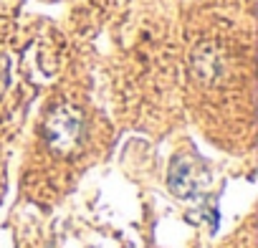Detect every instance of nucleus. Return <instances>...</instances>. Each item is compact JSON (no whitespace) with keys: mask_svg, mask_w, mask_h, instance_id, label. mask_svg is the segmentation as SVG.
<instances>
[{"mask_svg":"<svg viewBox=\"0 0 258 248\" xmlns=\"http://www.w3.org/2000/svg\"><path fill=\"white\" fill-rule=\"evenodd\" d=\"M8 81H11V61H8V56L0 53V94L6 91Z\"/></svg>","mask_w":258,"mask_h":248,"instance_id":"7ed1b4c3","label":"nucleus"},{"mask_svg":"<svg viewBox=\"0 0 258 248\" xmlns=\"http://www.w3.org/2000/svg\"><path fill=\"white\" fill-rule=\"evenodd\" d=\"M86 121L79 106L74 104H58L48 111L43 121V140L51 152L56 155H71L79 150L84 140Z\"/></svg>","mask_w":258,"mask_h":248,"instance_id":"f257e3e1","label":"nucleus"},{"mask_svg":"<svg viewBox=\"0 0 258 248\" xmlns=\"http://www.w3.org/2000/svg\"><path fill=\"white\" fill-rule=\"evenodd\" d=\"M208 177L203 167L190 157H177L170 167V190L177 198H195L205 188Z\"/></svg>","mask_w":258,"mask_h":248,"instance_id":"f03ea898","label":"nucleus"}]
</instances>
